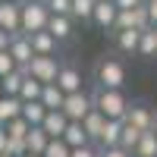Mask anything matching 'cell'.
Here are the masks:
<instances>
[{
  "label": "cell",
  "mask_w": 157,
  "mask_h": 157,
  "mask_svg": "<svg viewBox=\"0 0 157 157\" xmlns=\"http://www.w3.org/2000/svg\"><path fill=\"white\" fill-rule=\"evenodd\" d=\"M123 123L141 129V132H151V123H154V110L148 107V104H129V110L123 116Z\"/></svg>",
  "instance_id": "52a82bcc"
},
{
  "label": "cell",
  "mask_w": 157,
  "mask_h": 157,
  "mask_svg": "<svg viewBox=\"0 0 157 157\" xmlns=\"http://www.w3.org/2000/svg\"><path fill=\"white\" fill-rule=\"evenodd\" d=\"M94 85L98 88H123L126 85V66L116 57H101L94 66Z\"/></svg>",
  "instance_id": "7a4b0ae2"
},
{
  "label": "cell",
  "mask_w": 157,
  "mask_h": 157,
  "mask_svg": "<svg viewBox=\"0 0 157 157\" xmlns=\"http://www.w3.org/2000/svg\"><path fill=\"white\" fill-rule=\"evenodd\" d=\"M151 132L157 135V110H154V123H151Z\"/></svg>",
  "instance_id": "f35d334b"
},
{
  "label": "cell",
  "mask_w": 157,
  "mask_h": 157,
  "mask_svg": "<svg viewBox=\"0 0 157 157\" xmlns=\"http://www.w3.org/2000/svg\"><path fill=\"white\" fill-rule=\"evenodd\" d=\"M72 22H75L72 16H50V19H47V32L63 44V41H69V38H72Z\"/></svg>",
  "instance_id": "5bb4252c"
},
{
  "label": "cell",
  "mask_w": 157,
  "mask_h": 157,
  "mask_svg": "<svg viewBox=\"0 0 157 157\" xmlns=\"http://www.w3.org/2000/svg\"><path fill=\"white\" fill-rule=\"evenodd\" d=\"M10 3H25V0H10Z\"/></svg>",
  "instance_id": "ab89813d"
},
{
  "label": "cell",
  "mask_w": 157,
  "mask_h": 157,
  "mask_svg": "<svg viewBox=\"0 0 157 157\" xmlns=\"http://www.w3.org/2000/svg\"><path fill=\"white\" fill-rule=\"evenodd\" d=\"M101 157H132V151H126V148H101Z\"/></svg>",
  "instance_id": "836d02e7"
},
{
  "label": "cell",
  "mask_w": 157,
  "mask_h": 157,
  "mask_svg": "<svg viewBox=\"0 0 157 157\" xmlns=\"http://www.w3.org/2000/svg\"><path fill=\"white\" fill-rule=\"evenodd\" d=\"M141 3H145V0H141Z\"/></svg>",
  "instance_id": "ee69618b"
},
{
  "label": "cell",
  "mask_w": 157,
  "mask_h": 157,
  "mask_svg": "<svg viewBox=\"0 0 157 157\" xmlns=\"http://www.w3.org/2000/svg\"><path fill=\"white\" fill-rule=\"evenodd\" d=\"M94 110V104H91V91H75V94H66V101H63V113H66L69 123H82L85 116Z\"/></svg>",
  "instance_id": "277c9868"
},
{
  "label": "cell",
  "mask_w": 157,
  "mask_h": 157,
  "mask_svg": "<svg viewBox=\"0 0 157 157\" xmlns=\"http://www.w3.org/2000/svg\"><path fill=\"white\" fill-rule=\"evenodd\" d=\"M141 129H135V126H129V123H123V132H120V148H126V151H135V145L141 141Z\"/></svg>",
  "instance_id": "484cf974"
},
{
  "label": "cell",
  "mask_w": 157,
  "mask_h": 157,
  "mask_svg": "<svg viewBox=\"0 0 157 157\" xmlns=\"http://www.w3.org/2000/svg\"><path fill=\"white\" fill-rule=\"evenodd\" d=\"M0 3H3V0H0Z\"/></svg>",
  "instance_id": "f6af8a7d"
},
{
  "label": "cell",
  "mask_w": 157,
  "mask_h": 157,
  "mask_svg": "<svg viewBox=\"0 0 157 157\" xmlns=\"http://www.w3.org/2000/svg\"><path fill=\"white\" fill-rule=\"evenodd\" d=\"M25 75H29V69H25V66H16L10 75H3V78H0V85H3V94L19 98V88H22V82H25Z\"/></svg>",
  "instance_id": "e0dca14e"
},
{
  "label": "cell",
  "mask_w": 157,
  "mask_h": 157,
  "mask_svg": "<svg viewBox=\"0 0 157 157\" xmlns=\"http://www.w3.org/2000/svg\"><path fill=\"white\" fill-rule=\"evenodd\" d=\"M63 101H66V94L57 88V82L44 85V91H41V104H44L47 110H63Z\"/></svg>",
  "instance_id": "44dd1931"
},
{
  "label": "cell",
  "mask_w": 157,
  "mask_h": 157,
  "mask_svg": "<svg viewBox=\"0 0 157 157\" xmlns=\"http://www.w3.org/2000/svg\"><path fill=\"white\" fill-rule=\"evenodd\" d=\"M132 157H157V135H154V132H145L141 141L135 145Z\"/></svg>",
  "instance_id": "d4e9b609"
},
{
  "label": "cell",
  "mask_w": 157,
  "mask_h": 157,
  "mask_svg": "<svg viewBox=\"0 0 157 157\" xmlns=\"http://www.w3.org/2000/svg\"><path fill=\"white\" fill-rule=\"evenodd\" d=\"M41 91H44V85L38 82V78L25 75V82H22V88H19V101H22V104H29V101H41Z\"/></svg>",
  "instance_id": "603a6c76"
},
{
  "label": "cell",
  "mask_w": 157,
  "mask_h": 157,
  "mask_svg": "<svg viewBox=\"0 0 157 157\" xmlns=\"http://www.w3.org/2000/svg\"><path fill=\"white\" fill-rule=\"evenodd\" d=\"M10 57L16 60V66H29L32 57H35V50H32V41H29V35H13V41H10Z\"/></svg>",
  "instance_id": "30bf717a"
},
{
  "label": "cell",
  "mask_w": 157,
  "mask_h": 157,
  "mask_svg": "<svg viewBox=\"0 0 157 157\" xmlns=\"http://www.w3.org/2000/svg\"><path fill=\"white\" fill-rule=\"evenodd\" d=\"M13 69H16V60L10 57V50H0V78H3V75H10Z\"/></svg>",
  "instance_id": "1f68e13d"
},
{
  "label": "cell",
  "mask_w": 157,
  "mask_h": 157,
  "mask_svg": "<svg viewBox=\"0 0 157 157\" xmlns=\"http://www.w3.org/2000/svg\"><path fill=\"white\" fill-rule=\"evenodd\" d=\"M25 157H41V154H25Z\"/></svg>",
  "instance_id": "60d3db41"
},
{
  "label": "cell",
  "mask_w": 157,
  "mask_h": 157,
  "mask_svg": "<svg viewBox=\"0 0 157 157\" xmlns=\"http://www.w3.org/2000/svg\"><path fill=\"white\" fill-rule=\"evenodd\" d=\"M138 38H141L138 29L113 32V41H116V50H120V54H138Z\"/></svg>",
  "instance_id": "4fadbf2b"
},
{
  "label": "cell",
  "mask_w": 157,
  "mask_h": 157,
  "mask_svg": "<svg viewBox=\"0 0 157 157\" xmlns=\"http://www.w3.org/2000/svg\"><path fill=\"white\" fill-rule=\"evenodd\" d=\"M69 154H72V148H69V145H66L63 138H50L41 157H69Z\"/></svg>",
  "instance_id": "f1b7e54d"
},
{
  "label": "cell",
  "mask_w": 157,
  "mask_h": 157,
  "mask_svg": "<svg viewBox=\"0 0 157 157\" xmlns=\"http://www.w3.org/2000/svg\"><path fill=\"white\" fill-rule=\"evenodd\" d=\"M116 3V10H135V6H141V0H113Z\"/></svg>",
  "instance_id": "d590c367"
},
{
  "label": "cell",
  "mask_w": 157,
  "mask_h": 157,
  "mask_svg": "<svg viewBox=\"0 0 157 157\" xmlns=\"http://www.w3.org/2000/svg\"><path fill=\"white\" fill-rule=\"evenodd\" d=\"M3 129H6V135H10V138H19V141H25V135L32 132V123H29V120H22V116H16V120H10Z\"/></svg>",
  "instance_id": "4316f807"
},
{
  "label": "cell",
  "mask_w": 157,
  "mask_h": 157,
  "mask_svg": "<svg viewBox=\"0 0 157 157\" xmlns=\"http://www.w3.org/2000/svg\"><path fill=\"white\" fill-rule=\"evenodd\" d=\"M145 10H148V19H151V25L157 29V0H145Z\"/></svg>",
  "instance_id": "e575fe53"
},
{
  "label": "cell",
  "mask_w": 157,
  "mask_h": 157,
  "mask_svg": "<svg viewBox=\"0 0 157 157\" xmlns=\"http://www.w3.org/2000/svg\"><path fill=\"white\" fill-rule=\"evenodd\" d=\"M104 126H107V116H104V113H98V110H91L85 120H82V129L88 132V138L94 141V145H98V141H101V135H104Z\"/></svg>",
  "instance_id": "9a60e30c"
},
{
  "label": "cell",
  "mask_w": 157,
  "mask_h": 157,
  "mask_svg": "<svg viewBox=\"0 0 157 157\" xmlns=\"http://www.w3.org/2000/svg\"><path fill=\"white\" fill-rule=\"evenodd\" d=\"M60 66H63V63H60L57 57H38V54H35V57H32V63H29L25 69H29V75H32V78H38L41 85H50V82H57Z\"/></svg>",
  "instance_id": "5b68a950"
},
{
  "label": "cell",
  "mask_w": 157,
  "mask_h": 157,
  "mask_svg": "<svg viewBox=\"0 0 157 157\" xmlns=\"http://www.w3.org/2000/svg\"><path fill=\"white\" fill-rule=\"evenodd\" d=\"M16 116H22V101L19 98H13V94H3L0 98V123H10V120H16Z\"/></svg>",
  "instance_id": "d6986e66"
},
{
  "label": "cell",
  "mask_w": 157,
  "mask_h": 157,
  "mask_svg": "<svg viewBox=\"0 0 157 157\" xmlns=\"http://www.w3.org/2000/svg\"><path fill=\"white\" fill-rule=\"evenodd\" d=\"M0 129H3V123H0Z\"/></svg>",
  "instance_id": "7bdbcfd3"
},
{
  "label": "cell",
  "mask_w": 157,
  "mask_h": 157,
  "mask_svg": "<svg viewBox=\"0 0 157 157\" xmlns=\"http://www.w3.org/2000/svg\"><path fill=\"white\" fill-rule=\"evenodd\" d=\"M19 25H22V3H10V0H3V3H0V29L19 35Z\"/></svg>",
  "instance_id": "9c48e42d"
},
{
  "label": "cell",
  "mask_w": 157,
  "mask_h": 157,
  "mask_svg": "<svg viewBox=\"0 0 157 157\" xmlns=\"http://www.w3.org/2000/svg\"><path fill=\"white\" fill-rule=\"evenodd\" d=\"M63 141H66L69 148H85V145H94V141L88 138V132L82 129V123H69L66 132H63Z\"/></svg>",
  "instance_id": "2e32d148"
},
{
  "label": "cell",
  "mask_w": 157,
  "mask_h": 157,
  "mask_svg": "<svg viewBox=\"0 0 157 157\" xmlns=\"http://www.w3.org/2000/svg\"><path fill=\"white\" fill-rule=\"evenodd\" d=\"M66 126H69V120H66V113H63V110H47L44 123H41V129L47 132V138H63Z\"/></svg>",
  "instance_id": "7c38bea8"
},
{
  "label": "cell",
  "mask_w": 157,
  "mask_h": 157,
  "mask_svg": "<svg viewBox=\"0 0 157 157\" xmlns=\"http://www.w3.org/2000/svg\"><path fill=\"white\" fill-rule=\"evenodd\" d=\"M69 157H101V148L98 145H85V148H72Z\"/></svg>",
  "instance_id": "d6a6232c"
},
{
  "label": "cell",
  "mask_w": 157,
  "mask_h": 157,
  "mask_svg": "<svg viewBox=\"0 0 157 157\" xmlns=\"http://www.w3.org/2000/svg\"><path fill=\"white\" fill-rule=\"evenodd\" d=\"M120 132H123V120H107L98 148H120Z\"/></svg>",
  "instance_id": "ac0fdd59"
},
{
  "label": "cell",
  "mask_w": 157,
  "mask_h": 157,
  "mask_svg": "<svg viewBox=\"0 0 157 157\" xmlns=\"http://www.w3.org/2000/svg\"><path fill=\"white\" fill-rule=\"evenodd\" d=\"M47 10H50V16H69L72 13V0H44Z\"/></svg>",
  "instance_id": "4dcf8cb0"
},
{
  "label": "cell",
  "mask_w": 157,
  "mask_h": 157,
  "mask_svg": "<svg viewBox=\"0 0 157 157\" xmlns=\"http://www.w3.org/2000/svg\"><path fill=\"white\" fill-rule=\"evenodd\" d=\"M29 41H32V50L38 57H57V47H60V41L54 35H50L47 29L44 32H35V35H29Z\"/></svg>",
  "instance_id": "8fae6325"
},
{
  "label": "cell",
  "mask_w": 157,
  "mask_h": 157,
  "mask_svg": "<svg viewBox=\"0 0 157 157\" xmlns=\"http://www.w3.org/2000/svg\"><path fill=\"white\" fill-rule=\"evenodd\" d=\"M10 41H13V32H3V29H0V50H10Z\"/></svg>",
  "instance_id": "8d00e7d4"
},
{
  "label": "cell",
  "mask_w": 157,
  "mask_h": 157,
  "mask_svg": "<svg viewBox=\"0 0 157 157\" xmlns=\"http://www.w3.org/2000/svg\"><path fill=\"white\" fill-rule=\"evenodd\" d=\"M0 98H3V85H0Z\"/></svg>",
  "instance_id": "b9f144b4"
},
{
  "label": "cell",
  "mask_w": 157,
  "mask_h": 157,
  "mask_svg": "<svg viewBox=\"0 0 157 157\" xmlns=\"http://www.w3.org/2000/svg\"><path fill=\"white\" fill-rule=\"evenodd\" d=\"M47 19H50V10H47L44 0H25V3H22V25H19V32L22 35L44 32Z\"/></svg>",
  "instance_id": "3957f363"
},
{
  "label": "cell",
  "mask_w": 157,
  "mask_h": 157,
  "mask_svg": "<svg viewBox=\"0 0 157 157\" xmlns=\"http://www.w3.org/2000/svg\"><path fill=\"white\" fill-rule=\"evenodd\" d=\"M44 116H47V107H44L41 101H29V104H22V120H29L32 126H41Z\"/></svg>",
  "instance_id": "7402d4cb"
},
{
  "label": "cell",
  "mask_w": 157,
  "mask_h": 157,
  "mask_svg": "<svg viewBox=\"0 0 157 157\" xmlns=\"http://www.w3.org/2000/svg\"><path fill=\"white\" fill-rule=\"evenodd\" d=\"M132 29H138V32H145V29H154V25H151V19H148V10H145V3L132 10Z\"/></svg>",
  "instance_id": "f546056e"
},
{
  "label": "cell",
  "mask_w": 157,
  "mask_h": 157,
  "mask_svg": "<svg viewBox=\"0 0 157 157\" xmlns=\"http://www.w3.org/2000/svg\"><path fill=\"white\" fill-rule=\"evenodd\" d=\"M91 104H94V110L104 113L107 120H123L132 101L123 94V88H98L94 85V91H91Z\"/></svg>",
  "instance_id": "6da1fadb"
},
{
  "label": "cell",
  "mask_w": 157,
  "mask_h": 157,
  "mask_svg": "<svg viewBox=\"0 0 157 157\" xmlns=\"http://www.w3.org/2000/svg\"><path fill=\"white\" fill-rule=\"evenodd\" d=\"M47 141H50V138H47L44 129H41V126H32V132L25 135V151H29V154H44Z\"/></svg>",
  "instance_id": "ffe728a7"
},
{
  "label": "cell",
  "mask_w": 157,
  "mask_h": 157,
  "mask_svg": "<svg viewBox=\"0 0 157 157\" xmlns=\"http://www.w3.org/2000/svg\"><path fill=\"white\" fill-rule=\"evenodd\" d=\"M94 3L98 0H72V13L69 16L75 22H85V19H91V13H94Z\"/></svg>",
  "instance_id": "83f0119b"
},
{
  "label": "cell",
  "mask_w": 157,
  "mask_h": 157,
  "mask_svg": "<svg viewBox=\"0 0 157 157\" xmlns=\"http://www.w3.org/2000/svg\"><path fill=\"white\" fill-rule=\"evenodd\" d=\"M116 3L113 0H98L94 3V13H91V22L98 25V29H104V32H113V22H116Z\"/></svg>",
  "instance_id": "ba28073f"
},
{
  "label": "cell",
  "mask_w": 157,
  "mask_h": 157,
  "mask_svg": "<svg viewBox=\"0 0 157 157\" xmlns=\"http://www.w3.org/2000/svg\"><path fill=\"white\" fill-rule=\"evenodd\" d=\"M57 88L63 91V94H75V91H82V88H85L82 72H78L72 63H63L60 72H57Z\"/></svg>",
  "instance_id": "8992f818"
},
{
  "label": "cell",
  "mask_w": 157,
  "mask_h": 157,
  "mask_svg": "<svg viewBox=\"0 0 157 157\" xmlns=\"http://www.w3.org/2000/svg\"><path fill=\"white\" fill-rule=\"evenodd\" d=\"M6 145H10V135L6 129H0V154H6Z\"/></svg>",
  "instance_id": "74e56055"
},
{
  "label": "cell",
  "mask_w": 157,
  "mask_h": 157,
  "mask_svg": "<svg viewBox=\"0 0 157 157\" xmlns=\"http://www.w3.org/2000/svg\"><path fill=\"white\" fill-rule=\"evenodd\" d=\"M138 57H157V29H145L138 38Z\"/></svg>",
  "instance_id": "cb8c5ba5"
}]
</instances>
